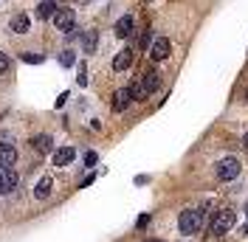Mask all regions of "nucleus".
Returning a JSON list of instances; mask_svg holds the SVG:
<instances>
[{"mask_svg": "<svg viewBox=\"0 0 248 242\" xmlns=\"http://www.w3.org/2000/svg\"><path fill=\"white\" fill-rule=\"evenodd\" d=\"M133 65V48H124L116 54V60H113V71H127Z\"/></svg>", "mask_w": 248, "mask_h": 242, "instance_id": "6e6552de", "label": "nucleus"}, {"mask_svg": "<svg viewBox=\"0 0 248 242\" xmlns=\"http://www.w3.org/2000/svg\"><path fill=\"white\" fill-rule=\"evenodd\" d=\"M54 20V26L65 34H71L74 31V23H77V15H74V9H57V15L51 17Z\"/></svg>", "mask_w": 248, "mask_h": 242, "instance_id": "7ed1b4c3", "label": "nucleus"}, {"mask_svg": "<svg viewBox=\"0 0 248 242\" xmlns=\"http://www.w3.org/2000/svg\"><path fill=\"white\" fill-rule=\"evenodd\" d=\"M96 43H99V34H96V31H85V37H82L85 54H93V51H96Z\"/></svg>", "mask_w": 248, "mask_h": 242, "instance_id": "a211bd4d", "label": "nucleus"}, {"mask_svg": "<svg viewBox=\"0 0 248 242\" xmlns=\"http://www.w3.org/2000/svg\"><path fill=\"white\" fill-rule=\"evenodd\" d=\"M79 3H91V0H79Z\"/></svg>", "mask_w": 248, "mask_h": 242, "instance_id": "393cba45", "label": "nucleus"}, {"mask_svg": "<svg viewBox=\"0 0 248 242\" xmlns=\"http://www.w3.org/2000/svg\"><path fill=\"white\" fill-rule=\"evenodd\" d=\"M74 158H77L74 147H62V150L54 152V166H68V164H71Z\"/></svg>", "mask_w": 248, "mask_h": 242, "instance_id": "1a4fd4ad", "label": "nucleus"}, {"mask_svg": "<svg viewBox=\"0 0 248 242\" xmlns=\"http://www.w3.org/2000/svg\"><path fill=\"white\" fill-rule=\"evenodd\" d=\"M178 228H181V234H198L203 228V212H198V209L184 212L181 220H178Z\"/></svg>", "mask_w": 248, "mask_h": 242, "instance_id": "f257e3e1", "label": "nucleus"}, {"mask_svg": "<svg viewBox=\"0 0 248 242\" xmlns=\"http://www.w3.org/2000/svg\"><path fill=\"white\" fill-rule=\"evenodd\" d=\"M150 242H161V240H150Z\"/></svg>", "mask_w": 248, "mask_h": 242, "instance_id": "a878e982", "label": "nucleus"}, {"mask_svg": "<svg viewBox=\"0 0 248 242\" xmlns=\"http://www.w3.org/2000/svg\"><path fill=\"white\" fill-rule=\"evenodd\" d=\"M150 37H153V34H150V31H144V34H141V40H139V48H147V45H150Z\"/></svg>", "mask_w": 248, "mask_h": 242, "instance_id": "4be33fe9", "label": "nucleus"}, {"mask_svg": "<svg viewBox=\"0 0 248 242\" xmlns=\"http://www.w3.org/2000/svg\"><path fill=\"white\" fill-rule=\"evenodd\" d=\"M127 91H130V99H133V102H144V99H147V96H150V93H147V88H144V82H133V85H130V88H127Z\"/></svg>", "mask_w": 248, "mask_h": 242, "instance_id": "4468645a", "label": "nucleus"}, {"mask_svg": "<svg viewBox=\"0 0 248 242\" xmlns=\"http://www.w3.org/2000/svg\"><path fill=\"white\" fill-rule=\"evenodd\" d=\"M17 164V147L0 144V169H12Z\"/></svg>", "mask_w": 248, "mask_h": 242, "instance_id": "0eeeda50", "label": "nucleus"}, {"mask_svg": "<svg viewBox=\"0 0 248 242\" xmlns=\"http://www.w3.org/2000/svg\"><path fill=\"white\" fill-rule=\"evenodd\" d=\"M20 183V175L15 169H0V195H12Z\"/></svg>", "mask_w": 248, "mask_h": 242, "instance_id": "39448f33", "label": "nucleus"}, {"mask_svg": "<svg viewBox=\"0 0 248 242\" xmlns=\"http://www.w3.org/2000/svg\"><path fill=\"white\" fill-rule=\"evenodd\" d=\"M51 186H54V183H51V178H43V181L34 186V197H37V200H46V197L51 195Z\"/></svg>", "mask_w": 248, "mask_h": 242, "instance_id": "f3484780", "label": "nucleus"}, {"mask_svg": "<svg viewBox=\"0 0 248 242\" xmlns=\"http://www.w3.org/2000/svg\"><path fill=\"white\" fill-rule=\"evenodd\" d=\"M74 62H77V54H74V51H62L60 54V65L62 68H71Z\"/></svg>", "mask_w": 248, "mask_h": 242, "instance_id": "6ab92c4d", "label": "nucleus"}, {"mask_svg": "<svg viewBox=\"0 0 248 242\" xmlns=\"http://www.w3.org/2000/svg\"><path fill=\"white\" fill-rule=\"evenodd\" d=\"M141 82H144L147 93H153V91H158V85H161V76L155 74V71H147V74L141 76Z\"/></svg>", "mask_w": 248, "mask_h": 242, "instance_id": "dca6fc26", "label": "nucleus"}, {"mask_svg": "<svg viewBox=\"0 0 248 242\" xmlns=\"http://www.w3.org/2000/svg\"><path fill=\"white\" fill-rule=\"evenodd\" d=\"M232 228H234V212H229V209H220V212L212 217V234L223 237V234H229Z\"/></svg>", "mask_w": 248, "mask_h": 242, "instance_id": "f03ea898", "label": "nucleus"}, {"mask_svg": "<svg viewBox=\"0 0 248 242\" xmlns=\"http://www.w3.org/2000/svg\"><path fill=\"white\" fill-rule=\"evenodd\" d=\"M96 161H99V158H96V152H88V155H85V164H88V166H93Z\"/></svg>", "mask_w": 248, "mask_h": 242, "instance_id": "5701e85b", "label": "nucleus"}, {"mask_svg": "<svg viewBox=\"0 0 248 242\" xmlns=\"http://www.w3.org/2000/svg\"><path fill=\"white\" fill-rule=\"evenodd\" d=\"M243 147H246V150H248V133H246V136H243Z\"/></svg>", "mask_w": 248, "mask_h": 242, "instance_id": "b1692460", "label": "nucleus"}, {"mask_svg": "<svg viewBox=\"0 0 248 242\" xmlns=\"http://www.w3.org/2000/svg\"><path fill=\"white\" fill-rule=\"evenodd\" d=\"M9 71H12V60H9L6 54H0V76L9 74Z\"/></svg>", "mask_w": 248, "mask_h": 242, "instance_id": "412c9836", "label": "nucleus"}, {"mask_svg": "<svg viewBox=\"0 0 248 242\" xmlns=\"http://www.w3.org/2000/svg\"><path fill=\"white\" fill-rule=\"evenodd\" d=\"M172 54V43L167 40V37H158L153 43V48H150V57H153L155 62H161V60H167Z\"/></svg>", "mask_w": 248, "mask_h": 242, "instance_id": "423d86ee", "label": "nucleus"}, {"mask_svg": "<svg viewBox=\"0 0 248 242\" xmlns=\"http://www.w3.org/2000/svg\"><path fill=\"white\" fill-rule=\"evenodd\" d=\"M31 147L40 152V155H46V152L54 150V141H51V136H37L34 141H31Z\"/></svg>", "mask_w": 248, "mask_h": 242, "instance_id": "f8f14e48", "label": "nucleus"}, {"mask_svg": "<svg viewBox=\"0 0 248 242\" xmlns=\"http://www.w3.org/2000/svg\"><path fill=\"white\" fill-rule=\"evenodd\" d=\"M130 102H133V99H130V91H127V88H122V91L113 93V110H116V113L127 110V107H130Z\"/></svg>", "mask_w": 248, "mask_h": 242, "instance_id": "9d476101", "label": "nucleus"}, {"mask_svg": "<svg viewBox=\"0 0 248 242\" xmlns=\"http://www.w3.org/2000/svg\"><path fill=\"white\" fill-rule=\"evenodd\" d=\"M57 15V3L54 0H43L40 6H37V17L40 20H48V17H54Z\"/></svg>", "mask_w": 248, "mask_h": 242, "instance_id": "ddd939ff", "label": "nucleus"}, {"mask_svg": "<svg viewBox=\"0 0 248 242\" xmlns=\"http://www.w3.org/2000/svg\"><path fill=\"white\" fill-rule=\"evenodd\" d=\"M9 29L15 31V34H26V31H29V17L26 15H15L12 17V23H9Z\"/></svg>", "mask_w": 248, "mask_h": 242, "instance_id": "2eb2a0df", "label": "nucleus"}, {"mask_svg": "<svg viewBox=\"0 0 248 242\" xmlns=\"http://www.w3.org/2000/svg\"><path fill=\"white\" fill-rule=\"evenodd\" d=\"M23 62H29V65H40V62H43V54H34V51H26V54H23Z\"/></svg>", "mask_w": 248, "mask_h": 242, "instance_id": "aec40b11", "label": "nucleus"}, {"mask_svg": "<svg viewBox=\"0 0 248 242\" xmlns=\"http://www.w3.org/2000/svg\"><path fill=\"white\" fill-rule=\"evenodd\" d=\"M237 175H240V161L237 158H223L217 164V178L220 181H234Z\"/></svg>", "mask_w": 248, "mask_h": 242, "instance_id": "20e7f679", "label": "nucleus"}, {"mask_svg": "<svg viewBox=\"0 0 248 242\" xmlns=\"http://www.w3.org/2000/svg\"><path fill=\"white\" fill-rule=\"evenodd\" d=\"M133 26H136L133 15L119 17V23H116V37H130V34H133Z\"/></svg>", "mask_w": 248, "mask_h": 242, "instance_id": "9b49d317", "label": "nucleus"}, {"mask_svg": "<svg viewBox=\"0 0 248 242\" xmlns=\"http://www.w3.org/2000/svg\"><path fill=\"white\" fill-rule=\"evenodd\" d=\"M246 99H248V91H246Z\"/></svg>", "mask_w": 248, "mask_h": 242, "instance_id": "bb28decb", "label": "nucleus"}]
</instances>
